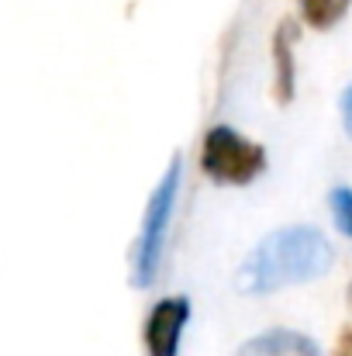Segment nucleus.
I'll return each instance as SVG.
<instances>
[{
	"label": "nucleus",
	"mask_w": 352,
	"mask_h": 356,
	"mask_svg": "<svg viewBox=\"0 0 352 356\" xmlns=\"http://www.w3.org/2000/svg\"><path fill=\"white\" fill-rule=\"evenodd\" d=\"M201 170L225 187H245L266 170V149L232 124H215L201 145Z\"/></svg>",
	"instance_id": "3"
},
{
	"label": "nucleus",
	"mask_w": 352,
	"mask_h": 356,
	"mask_svg": "<svg viewBox=\"0 0 352 356\" xmlns=\"http://www.w3.org/2000/svg\"><path fill=\"white\" fill-rule=\"evenodd\" d=\"M294 24L283 21L273 31V90L280 104L294 101Z\"/></svg>",
	"instance_id": "6"
},
{
	"label": "nucleus",
	"mask_w": 352,
	"mask_h": 356,
	"mask_svg": "<svg viewBox=\"0 0 352 356\" xmlns=\"http://www.w3.org/2000/svg\"><path fill=\"white\" fill-rule=\"evenodd\" d=\"M349 3L352 0H301V17L311 28L328 31V28H335L349 14Z\"/></svg>",
	"instance_id": "7"
},
{
	"label": "nucleus",
	"mask_w": 352,
	"mask_h": 356,
	"mask_svg": "<svg viewBox=\"0 0 352 356\" xmlns=\"http://www.w3.org/2000/svg\"><path fill=\"white\" fill-rule=\"evenodd\" d=\"M349 298H352V287H349Z\"/></svg>",
	"instance_id": "11"
},
{
	"label": "nucleus",
	"mask_w": 352,
	"mask_h": 356,
	"mask_svg": "<svg viewBox=\"0 0 352 356\" xmlns=\"http://www.w3.org/2000/svg\"><path fill=\"white\" fill-rule=\"evenodd\" d=\"M235 356H321V353H318V346H315L304 332L269 329V332L252 336Z\"/></svg>",
	"instance_id": "5"
},
{
	"label": "nucleus",
	"mask_w": 352,
	"mask_h": 356,
	"mask_svg": "<svg viewBox=\"0 0 352 356\" xmlns=\"http://www.w3.org/2000/svg\"><path fill=\"white\" fill-rule=\"evenodd\" d=\"M335 263V249L315 225H287L276 229L245 256L235 287L242 294H273L283 287L311 284L325 277Z\"/></svg>",
	"instance_id": "1"
},
{
	"label": "nucleus",
	"mask_w": 352,
	"mask_h": 356,
	"mask_svg": "<svg viewBox=\"0 0 352 356\" xmlns=\"http://www.w3.org/2000/svg\"><path fill=\"white\" fill-rule=\"evenodd\" d=\"M190 322V301L183 294L162 298L145 318V350L149 356H180V339Z\"/></svg>",
	"instance_id": "4"
},
{
	"label": "nucleus",
	"mask_w": 352,
	"mask_h": 356,
	"mask_svg": "<svg viewBox=\"0 0 352 356\" xmlns=\"http://www.w3.org/2000/svg\"><path fill=\"white\" fill-rule=\"evenodd\" d=\"M180 177H183V159L173 156L166 173L159 177L145 215H142V229L131 245V284L135 287H149L162 266V249L169 236V222H173V208H176V194H180Z\"/></svg>",
	"instance_id": "2"
},
{
	"label": "nucleus",
	"mask_w": 352,
	"mask_h": 356,
	"mask_svg": "<svg viewBox=\"0 0 352 356\" xmlns=\"http://www.w3.org/2000/svg\"><path fill=\"white\" fill-rule=\"evenodd\" d=\"M335 356H352V329L339 332V343H335Z\"/></svg>",
	"instance_id": "10"
},
{
	"label": "nucleus",
	"mask_w": 352,
	"mask_h": 356,
	"mask_svg": "<svg viewBox=\"0 0 352 356\" xmlns=\"http://www.w3.org/2000/svg\"><path fill=\"white\" fill-rule=\"evenodd\" d=\"M328 208H332V218L342 229V236L352 238V191L349 187H335L328 194Z\"/></svg>",
	"instance_id": "8"
},
{
	"label": "nucleus",
	"mask_w": 352,
	"mask_h": 356,
	"mask_svg": "<svg viewBox=\"0 0 352 356\" xmlns=\"http://www.w3.org/2000/svg\"><path fill=\"white\" fill-rule=\"evenodd\" d=\"M342 124H346V131H349V138H352V83L346 87V94H342Z\"/></svg>",
	"instance_id": "9"
}]
</instances>
